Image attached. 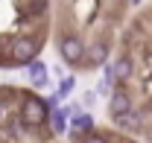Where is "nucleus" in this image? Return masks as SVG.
I'll return each instance as SVG.
<instances>
[{
	"label": "nucleus",
	"mask_w": 152,
	"mask_h": 143,
	"mask_svg": "<svg viewBox=\"0 0 152 143\" xmlns=\"http://www.w3.org/2000/svg\"><path fill=\"white\" fill-rule=\"evenodd\" d=\"M132 96H129V90H123V85L117 90H111V96H108V114L111 117H123V114H129L132 111Z\"/></svg>",
	"instance_id": "6"
},
{
	"label": "nucleus",
	"mask_w": 152,
	"mask_h": 143,
	"mask_svg": "<svg viewBox=\"0 0 152 143\" xmlns=\"http://www.w3.org/2000/svg\"><path fill=\"white\" fill-rule=\"evenodd\" d=\"M96 96H99V93H96V90H85V96H82V105H85V108H94V102H96Z\"/></svg>",
	"instance_id": "14"
},
{
	"label": "nucleus",
	"mask_w": 152,
	"mask_h": 143,
	"mask_svg": "<svg viewBox=\"0 0 152 143\" xmlns=\"http://www.w3.org/2000/svg\"><path fill=\"white\" fill-rule=\"evenodd\" d=\"M50 111L53 108L47 105V99H41L32 90H20V108H18V120L26 131H35V128H44L50 123Z\"/></svg>",
	"instance_id": "1"
},
{
	"label": "nucleus",
	"mask_w": 152,
	"mask_h": 143,
	"mask_svg": "<svg viewBox=\"0 0 152 143\" xmlns=\"http://www.w3.org/2000/svg\"><path fill=\"white\" fill-rule=\"evenodd\" d=\"M56 47H58V58H61L67 67H82V64H85V50H88V44L76 35V32H61Z\"/></svg>",
	"instance_id": "2"
},
{
	"label": "nucleus",
	"mask_w": 152,
	"mask_h": 143,
	"mask_svg": "<svg viewBox=\"0 0 152 143\" xmlns=\"http://www.w3.org/2000/svg\"><path fill=\"white\" fill-rule=\"evenodd\" d=\"M41 41L35 35H15L12 38V61L15 64H29L32 58H38Z\"/></svg>",
	"instance_id": "3"
},
{
	"label": "nucleus",
	"mask_w": 152,
	"mask_h": 143,
	"mask_svg": "<svg viewBox=\"0 0 152 143\" xmlns=\"http://www.w3.org/2000/svg\"><path fill=\"white\" fill-rule=\"evenodd\" d=\"M132 73H134V64H132L129 55H120V58L114 61V82H117V88L126 85V82L132 79Z\"/></svg>",
	"instance_id": "8"
},
{
	"label": "nucleus",
	"mask_w": 152,
	"mask_h": 143,
	"mask_svg": "<svg viewBox=\"0 0 152 143\" xmlns=\"http://www.w3.org/2000/svg\"><path fill=\"white\" fill-rule=\"evenodd\" d=\"M44 9H47V0H20V6H18L20 18H38Z\"/></svg>",
	"instance_id": "10"
},
{
	"label": "nucleus",
	"mask_w": 152,
	"mask_h": 143,
	"mask_svg": "<svg viewBox=\"0 0 152 143\" xmlns=\"http://www.w3.org/2000/svg\"><path fill=\"white\" fill-rule=\"evenodd\" d=\"M73 88H76V76L73 73H67V76H61V82H58V96H61V99H67V96H70V93H73Z\"/></svg>",
	"instance_id": "13"
},
{
	"label": "nucleus",
	"mask_w": 152,
	"mask_h": 143,
	"mask_svg": "<svg viewBox=\"0 0 152 143\" xmlns=\"http://www.w3.org/2000/svg\"><path fill=\"white\" fill-rule=\"evenodd\" d=\"M114 123L120 125V128H129V131H134V128H140V114L132 108L129 114H123V117H114Z\"/></svg>",
	"instance_id": "12"
},
{
	"label": "nucleus",
	"mask_w": 152,
	"mask_h": 143,
	"mask_svg": "<svg viewBox=\"0 0 152 143\" xmlns=\"http://www.w3.org/2000/svg\"><path fill=\"white\" fill-rule=\"evenodd\" d=\"M123 143H134V140H123Z\"/></svg>",
	"instance_id": "17"
},
{
	"label": "nucleus",
	"mask_w": 152,
	"mask_h": 143,
	"mask_svg": "<svg viewBox=\"0 0 152 143\" xmlns=\"http://www.w3.org/2000/svg\"><path fill=\"white\" fill-rule=\"evenodd\" d=\"M0 67L3 70L15 67V61H12V38L9 35H0Z\"/></svg>",
	"instance_id": "11"
},
{
	"label": "nucleus",
	"mask_w": 152,
	"mask_h": 143,
	"mask_svg": "<svg viewBox=\"0 0 152 143\" xmlns=\"http://www.w3.org/2000/svg\"><path fill=\"white\" fill-rule=\"evenodd\" d=\"M108 44L105 41H94V44H88V50H85V67L88 70H94V67H102V64H108Z\"/></svg>",
	"instance_id": "5"
},
{
	"label": "nucleus",
	"mask_w": 152,
	"mask_h": 143,
	"mask_svg": "<svg viewBox=\"0 0 152 143\" xmlns=\"http://www.w3.org/2000/svg\"><path fill=\"white\" fill-rule=\"evenodd\" d=\"M70 123L79 134H88V131H94V117L91 114H85L79 105H73V114H70Z\"/></svg>",
	"instance_id": "9"
},
{
	"label": "nucleus",
	"mask_w": 152,
	"mask_h": 143,
	"mask_svg": "<svg viewBox=\"0 0 152 143\" xmlns=\"http://www.w3.org/2000/svg\"><path fill=\"white\" fill-rule=\"evenodd\" d=\"M70 114H73V105H64V108H53L50 111V128H53V134H64V128H67V123H70Z\"/></svg>",
	"instance_id": "7"
},
{
	"label": "nucleus",
	"mask_w": 152,
	"mask_h": 143,
	"mask_svg": "<svg viewBox=\"0 0 152 143\" xmlns=\"http://www.w3.org/2000/svg\"><path fill=\"white\" fill-rule=\"evenodd\" d=\"M26 79H29V85L35 90H44L50 85V67H47L41 58H32V61L26 64Z\"/></svg>",
	"instance_id": "4"
},
{
	"label": "nucleus",
	"mask_w": 152,
	"mask_h": 143,
	"mask_svg": "<svg viewBox=\"0 0 152 143\" xmlns=\"http://www.w3.org/2000/svg\"><path fill=\"white\" fill-rule=\"evenodd\" d=\"M3 114H6V102H0V123H3Z\"/></svg>",
	"instance_id": "16"
},
{
	"label": "nucleus",
	"mask_w": 152,
	"mask_h": 143,
	"mask_svg": "<svg viewBox=\"0 0 152 143\" xmlns=\"http://www.w3.org/2000/svg\"><path fill=\"white\" fill-rule=\"evenodd\" d=\"M82 143H108V140H105L102 134H96V131H88V134L82 137Z\"/></svg>",
	"instance_id": "15"
}]
</instances>
